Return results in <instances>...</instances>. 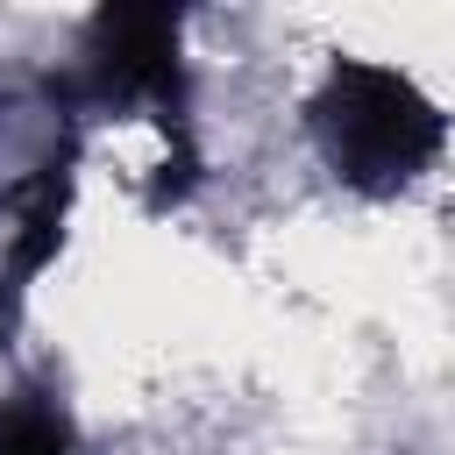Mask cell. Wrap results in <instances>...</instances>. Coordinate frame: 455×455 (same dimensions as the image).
<instances>
[{
    "label": "cell",
    "instance_id": "cell-3",
    "mask_svg": "<svg viewBox=\"0 0 455 455\" xmlns=\"http://www.w3.org/2000/svg\"><path fill=\"white\" fill-rule=\"evenodd\" d=\"M0 455H71V427L50 398L14 391L0 398Z\"/></svg>",
    "mask_w": 455,
    "mask_h": 455
},
{
    "label": "cell",
    "instance_id": "cell-1",
    "mask_svg": "<svg viewBox=\"0 0 455 455\" xmlns=\"http://www.w3.org/2000/svg\"><path fill=\"white\" fill-rule=\"evenodd\" d=\"M441 107L391 64L341 57L313 100V142L320 156L363 185V192H398L441 156Z\"/></svg>",
    "mask_w": 455,
    "mask_h": 455
},
{
    "label": "cell",
    "instance_id": "cell-2",
    "mask_svg": "<svg viewBox=\"0 0 455 455\" xmlns=\"http://www.w3.org/2000/svg\"><path fill=\"white\" fill-rule=\"evenodd\" d=\"M92 92L107 107H156L164 128H178V14L171 7H107L92 21Z\"/></svg>",
    "mask_w": 455,
    "mask_h": 455
}]
</instances>
